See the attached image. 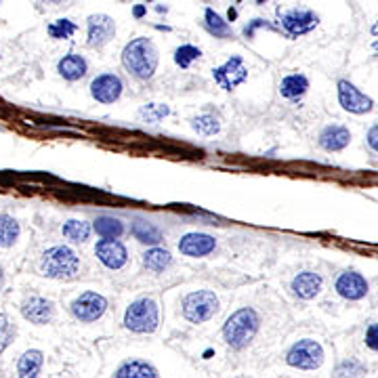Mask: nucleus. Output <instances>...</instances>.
<instances>
[{
	"mask_svg": "<svg viewBox=\"0 0 378 378\" xmlns=\"http://www.w3.org/2000/svg\"><path fill=\"white\" fill-rule=\"evenodd\" d=\"M307 91H309V78L301 72H292L284 76L279 82V95L292 103H298L307 95Z\"/></svg>",
	"mask_w": 378,
	"mask_h": 378,
	"instance_id": "20",
	"label": "nucleus"
},
{
	"mask_svg": "<svg viewBox=\"0 0 378 378\" xmlns=\"http://www.w3.org/2000/svg\"><path fill=\"white\" fill-rule=\"evenodd\" d=\"M334 290L341 298L345 301H351V303H358L362 298L368 296L370 292V284L368 279L360 273V271H353V269H347L343 271L336 282H334Z\"/></svg>",
	"mask_w": 378,
	"mask_h": 378,
	"instance_id": "12",
	"label": "nucleus"
},
{
	"mask_svg": "<svg viewBox=\"0 0 378 378\" xmlns=\"http://www.w3.org/2000/svg\"><path fill=\"white\" fill-rule=\"evenodd\" d=\"M122 91H125V82L114 72H103L91 82V97L103 106L116 103L122 97Z\"/></svg>",
	"mask_w": 378,
	"mask_h": 378,
	"instance_id": "11",
	"label": "nucleus"
},
{
	"mask_svg": "<svg viewBox=\"0 0 378 378\" xmlns=\"http://www.w3.org/2000/svg\"><path fill=\"white\" fill-rule=\"evenodd\" d=\"M139 120L145 125H160L166 116H170V108L166 103H158V101H149L145 106L139 108L137 112Z\"/></svg>",
	"mask_w": 378,
	"mask_h": 378,
	"instance_id": "28",
	"label": "nucleus"
},
{
	"mask_svg": "<svg viewBox=\"0 0 378 378\" xmlns=\"http://www.w3.org/2000/svg\"><path fill=\"white\" fill-rule=\"evenodd\" d=\"M93 232H95L93 225H91L89 221H84V219H70V221H65L63 227H61L63 238L70 240V242H74V244H84V242L91 238Z\"/></svg>",
	"mask_w": 378,
	"mask_h": 378,
	"instance_id": "26",
	"label": "nucleus"
},
{
	"mask_svg": "<svg viewBox=\"0 0 378 378\" xmlns=\"http://www.w3.org/2000/svg\"><path fill=\"white\" fill-rule=\"evenodd\" d=\"M215 251H217V240L204 232H191L179 240V252L189 258H202Z\"/></svg>",
	"mask_w": 378,
	"mask_h": 378,
	"instance_id": "15",
	"label": "nucleus"
},
{
	"mask_svg": "<svg viewBox=\"0 0 378 378\" xmlns=\"http://www.w3.org/2000/svg\"><path fill=\"white\" fill-rule=\"evenodd\" d=\"M286 364L296 370H317L324 364V349L317 341L303 339L288 349Z\"/></svg>",
	"mask_w": 378,
	"mask_h": 378,
	"instance_id": "7",
	"label": "nucleus"
},
{
	"mask_svg": "<svg viewBox=\"0 0 378 378\" xmlns=\"http://www.w3.org/2000/svg\"><path fill=\"white\" fill-rule=\"evenodd\" d=\"M317 145L326 153H339L351 145V130L343 125L324 126L317 134Z\"/></svg>",
	"mask_w": 378,
	"mask_h": 378,
	"instance_id": "16",
	"label": "nucleus"
},
{
	"mask_svg": "<svg viewBox=\"0 0 378 378\" xmlns=\"http://www.w3.org/2000/svg\"><path fill=\"white\" fill-rule=\"evenodd\" d=\"M236 19H238V8L232 6V8L227 11V21H236Z\"/></svg>",
	"mask_w": 378,
	"mask_h": 378,
	"instance_id": "39",
	"label": "nucleus"
},
{
	"mask_svg": "<svg viewBox=\"0 0 378 378\" xmlns=\"http://www.w3.org/2000/svg\"><path fill=\"white\" fill-rule=\"evenodd\" d=\"M15 334H17L15 324H11L6 313H0V353H4L6 347L15 341Z\"/></svg>",
	"mask_w": 378,
	"mask_h": 378,
	"instance_id": "34",
	"label": "nucleus"
},
{
	"mask_svg": "<svg viewBox=\"0 0 378 378\" xmlns=\"http://www.w3.org/2000/svg\"><path fill=\"white\" fill-rule=\"evenodd\" d=\"M275 21L279 32H284L288 38L294 40L313 32L320 25V15L307 6H290V8H277Z\"/></svg>",
	"mask_w": 378,
	"mask_h": 378,
	"instance_id": "5",
	"label": "nucleus"
},
{
	"mask_svg": "<svg viewBox=\"0 0 378 378\" xmlns=\"http://www.w3.org/2000/svg\"><path fill=\"white\" fill-rule=\"evenodd\" d=\"M366 143H368L370 151L378 156V122L368 128V132H366Z\"/></svg>",
	"mask_w": 378,
	"mask_h": 378,
	"instance_id": "36",
	"label": "nucleus"
},
{
	"mask_svg": "<svg viewBox=\"0 0 378 378\" xmlns=\"http://www.w3.org/2000/svg\"><path fill=\"white\" fill-rule=\"evenodd\" d=\"M366 347L370 351H377L378 353V324H370L368 330H366Z\"/></svg>",
	"mask_w": 378,
	"mask_h": 378,
	"instance_id": "35",
	"label": "nucleus"
},
{
	"mask_svg": "<svg viewBox=\"0 0 378 378\" xmlns=\"http://www.w3.org/2000/svg\"><path fill=\"white\" fill-rule=\"evenodd\" d=\"M158 61H160L158 49L145 36L130 40L122 49V65H125L126 72L137 80H149L158 70Z\"/></svg>",
	"mask_w": 378,
	"mask_h": 378,
	"instance_id": "1",
	"label": "nucleus"
},
{
	"mask_svg": "<svg viewBox=\"0 0 378 378\" xmlns=\"http://www.w3.org/2000/svg\"><path fill=\"white\" fill-rule=\"evenodd\" d=\"M364 374H366V366L360 360L349 358V360H345L336 366L332 378H362Z\"/></svg>",
	"mask_w": 378,
	"mask_h": 378,
	"instance_id": "33",
	"label": "nucleus"
},
{
	"mask_svg": "<svg viewBox=\"0 0 378 378\" xmlns=\"http://www.w3.org/2000/svg\"><path fill=\"white\" fill-rule=\"evenodd\" d=\"M132 15H134L137 19H143V17L147 15V4H137V6L132 8Z\"/></svg>",
	"mask_w": 378,
	"mask_h": 378,
	"instance_id": "37",
	"label": "nucleus"
},
{
	"mask_svg": "<svg viewBox=\"0 0 378 378\" xmlns=\"http://www.w3.org/2000/svg\"><path fill=\"white\" fill-rule=\"evenodd\" d=\"M95 256L99 258V263L112 271H120L125 269L126 263H128V251L120 240H108V238H101L97 244H95Z\"/></svg>",
	"mask_w": 378,
	"mask_h": 378,
	"instance_id": "14",
	"label": "nucleus"
},
{
	"mask_svg": "<svg viewBox=\"0 0 378 378\" xmlns=\"http://www.w3.org/2000/svg\"><path fill=\"white\" fill-rule=\"evenodd\" d=\"M172 265V254L162 246H149L143 252V267L151 273H162Z\"/></svg>",
	"mask_w": 378,
	"mask_h": 378,
	"instance_id": "23",
	"label": "nucleus"
},
{
	"mask_svg": "<svg viewBox=\"0 0 378 378\" xmlns=\"http://www.w3.org/2000/svg\"><path fill=\"white\" fill-rule=\"evenodd\" d=\"M2 286H4V271H2V267H0V290H2Z\"/></svg>",
	"mask_w": 378,
	"mask_h": 378,
	"instance_id": "40",
	"label": "nucleus"
},
{
	"mask_svg": "<svg viewBox=\"0 0 378 378\" xmlns=\"http://www.w3.org/2000/svg\"><path fill=\"white\" fill-rule=\"evenodd\" d=\"M370 34H372V38H374V40H372V49H374V53L378 55V21L370 27Z\"/></svg>",
	"mask_w": 378,
	"mask_h": 378,
	"instance_id": "38",
	"label": "nucleus"
},
{
	"mask_svg": "<svg viewBox=\"0 0 378 378\" xmlns=\"http://www.w3.org/2000/svg\"><path fill=\"white\" fill-rule=\"evenodd\" d=\"M204 27L210 36L219 38V40H229L234 38V30L232 23L227 19H223L215 8H206L204 11Z\"/></svg>",
	"mask_w": 378,
	"mask_h": 378,
	"instance_id": "22",
	"label": "nucleus"
},
{
	"mask_svg": "<svg viewBox=\"0 0 378 378\" xmlns=\"http://www.w3.org/2000/svg\"><path fill=\"white\" fill-rule=\"evenodd\" d=\"M172 59H175L177 68H181V70H189L196 61L202 59V49H198L196 44H181V46L175 51Z\"/></svg>",
	"mask_w": 378,
	"mask_h": 378,
	"instance_id": "30",
	"label": "nucleus"
},
{
	"mask_svg": "<svg viewBox=\"0 0 378 378\" xmlns=\"http://www.w3.org/2000/svg\"><path fill=\"white\" fill-rule=\"evenodd\" d=\"M93 229L99 238H108V240H118L122 238L126 232L125 223L116 217H110V215H101L93 221Z\"/></svg>",
	"mask_w": 378,
	"mask_h": 378,
	"instance_id": "24",
	"label": "nucleus"
},
{
	"mask_svg": "<svg viewBox=\"0 0 378 378\" xmlns=\"http://www.w3.org/2000/svg\"><path fill=\"white\" fill-rule=\"evenodd\" d=\"M336 95H339V103L345 112L355 114V116H364L370 114L374 110V101L372 97H368L364 91H360L353 82L349 80H339L336 82Z\"/></svg>",
	"mask_w": 378,
	"mask_h": 378,
	"instance_id": "10",
	"label": "nucleus"
},
{
	"mask_svg": "<svg viewBox=\"0 0 378 378\" xmlns=\"http://www.w3.org/2000/svg\"><path fill=\"white\" fill-rule=\"evenodd\" d=\"M238 2H242V0H238Z\"/></svg>",
	"mask_w": 378,
	"mask_h": 378,
	"instance_id": "43",
	"label": "nucleus"
},
{
	"mask_svg": "<svg viewBox=\"0 0 378 378\" xmlns=\"http://www.w3.org/2000/svg\"><path fill=\"white\" fill-rule=\"evenodd\" d=\"M80 271V256L70 246H53L42 252L40 273L51 279H74Z\"/></svg>",
	"mask_w": 378,
	"mask_h": 378,
	"instance_id": "3",
	"label": "nucleus"
},
{
	"mask_svg": "<svg viewBox=\"0 0 378 378\" xmlns=\"http://www.w3.org/2000/svg\"><path fill=\"white\" fill-rule=\"evenodd\" d=\"M132 236L137 242L141 244H147V246H160L162 240H164V234L160 232V227H156L151 221L143 219V217H137L132 221V227H130Z\"/></svg>",
	"mask_w": 378,
	"mask_h": 378,
	"instance_id": "21",
	"label": "nucleus"
},
{
	"mask_svg": "<svg viewBox=\"0 0 378 378\" xmlns=\"http://www.w3.org/2000/svg\"><path fill=\"white\" fill-rule=\"evenodd\" d=\"M21 234V227L17 223V219L8 217V215H0V248H11L17 244Z\"/></svg>",
	"mask_w": 378,
	"mask_h": 378,
	"instance_id": "29",
	"label": "nucleus"
},
{
	"mask_svg": "<svg viewBox=\"0 0 378 378\" xmlns=\"http://www.w3.org/2000/svg\"><path fill=\"white\" fill-rule=\"evenodd\" d=\"M42 364H44L42 351L30 349V351H25L19 358V362H17V374H19V378H38L40 370H42Z\"/></svg>",
	"mask_w": 378,
	"mask_h": 378,
	"instance_id": "25",
	"label": "nucleus"
},
{
	"mask_svg": "<svg viewBox=\"0 0 378 378\" xmlns=\"http://www.w3.org/2000/svg\"><path fill=\"white\" fill-rule=\"evenodd\" d=\"M114 378H160L156 368L143 360H128L125 362L118 370H116V377Z\"/></svg>",
	"mask_w": 378,
	"mask_h": 378,
	"instance_id": "27",
	"label": "nucleus"
},
{
	"mask_svg": "<svg viewBox=\"0 0 378 378\" xmlns=\"http://www.w3.org/2000/svg\"><path fill=\"white\" fill-rule=\"evenodd\" d=\"M116 36V21L110 15L97 13L87 19V44L91 49L106 46Z\"/></svg>",
	"mask_w": 378,
	"mask_h": 378,
	"instance_id": "13",
	"label": "nucleus"
},
{
	"mask_svg": "<svg viewBox=\"0 0 378 378\" xmlns=\"http://www.w3.org/2000/svg\"><path fill=\"white\" fill-rule=\"evenodd\" d=\"M263 2H267V0H256V4H263Z\"/></svg>",
	"mask_w": 378,
	"mask_h": 378,
	"instance_id": "42",
	"label": "nucleus"
},
{
	"mask_svg": "<svg viewBox=\"0 0 378 378\" xmlns=\"http://www.w3.org/2000/svg\"><path fill=\"white\" fill-rule=\"evenodd\" d=\"M46 2H51V4H63V2H68V0H46Z\"/></svg>",
	"mask_w": 378,
	"mask_h": 378,
	"instance_id": "41",
	"label": "nucleus"
},
{
	"mask_svg": "<svg viewBox=\"0 0 378 378\" xmlns=\"http://www.w3.org/2000/svg\"><path fill=\"white\" fill-rule=\"evenodd\" d=\"M72 315L82 324H93L108 311V298L99 292H82L70 305Z\"/></svg>",
	"mask_w": 378,
	"mask_h": 378,
	"instance_id": "8",
	"label": "nucleus"
},
{
	"mask_svg": "<svg viewBox=\"0 0 378 378\" xmlns=\"http://www.w3.org/2000/svg\"><path fill=\"white\" fill-rule=\"evenodd\" d=\"M191 128L202 137H215L221 130V120L215 114H200L191 118Z\"/></svg>",
	"mask_w": 378,
	"mask_h": 378,
	"instance_id": "31",
	"label": "nucleus"
},
{
	"mask_svg": "<svg viewBox=\"0 0 378 378\" xmlns=\"http://www.w3.org/2000/svg\"><path fill=\"white\" fill-rule=\"evenodd\" d=\"M258 328H260V315L252 307H242L225 320L223 339L232 349L242 351L251 345Z\"/></svg>",
	"mask_w": 378,
	"mask_h": 378,
	"instance_id": "2",
	"label": "nucleus"
},
{
	"mask_svg": "<svg viewBox=\"0 0 378 378\" xmlns=\"http://www.w3.org/2000/svg\"><path fill=\"white\" fill-rule=\"evenodd\" d=\"M76 30H78V25H76L72 19H68V17L55 19V21L49 23V27H46L49 36L55 38V40H70V38L76 34Z\"/></svg>",
	"mask_w": 378,
	"mask_h": 378,
	"instance_id": "32",
	"label": "nucleus"
},
{
	"mask_svg": "<svg viewBox=\"0 0 378 378\" xmlns=\"http://www.w3.org/2000/svg\"><path fill=\"white\" fill-rule=\"evenodd\" d=\"M53 313H55V307L49 298L44 296H27L21 305V315L23 320H27L30 324H36V326H44L53 320Z\"/></svg>",
	"mask_w": 378,
	"mask_h": 378,
	"instance_id": "18",
	"label": "nucleus"
},
{
	"mask_svg": "<svg viewBox=\"0 0 378 378\" xmlns=\"http://www.w3.org/2000/svg\"><path fill=\"white\" fill-rule=\"evenodd\" d=\"M125 328L134 334H153L160 326V307L151 296H141L128 305Z\"/></svg>",
	"mask_w": 378,
	"mask_h": 378,
	"instance_id": "4",
	"label": "nucleus"
},
{
	"mask_svg": "<svg viewBox=\"0 0 378 378\" xmlns=\"http://www.w3.org/2000/svg\"><path fill=\"white\" fill-rule=\"evenodd\" d=\"M147 2H151V0H147Z\"/></svg>",
	"mask_w": 378,
	"mask_h": 378,
	"instance_id": "44",
	"label": "nucleus"
},
{
	"mask_svg": "<svg viewBox=\"0 0 378 378\" xmlns=\"http://www.w3.org/2000/svg\"><path fill=\"white\" fill-rule=\"evenodd\" d=\"M213 80L223 91H234L248 80V65L240 55H232L227 61H223L213 70Z\"/></svg>",
	"mask_w": 378,
	"mask_h": 378,
	"instance_id": "9",
	"label": "nucleus"
},
{
	"mask_svg": "<svg viewBox=\"0 0 378 378\" xmlns=\"http://www.w3.org/2000/svg\"><path fill=\"white\" fill-rule=\"evenodd\" d=\"M219 296L213 290H194L183 296L181 313L189 324H204L219 313Z\"/></svg>",
	"mask_w": 378,
	"mask_h": 378,
	"instance_id": "6",
	"label": "nucleus"
},
{
	"mask_svg": "<svg viewBox=\"0 0 378 378\" xmlns=\"http://www.w3.org/2000/svg\"><path fill=\"white\" fill-rule=\"evenodd\" d=\"M324 288V277L315 271H301L290 282V292L301 301H313Z\"/></svg>",
	"mask_w": 378,
	"mask_h": 378,
	"instance_id": "17",
	"label": "nucleus"
},
{
	"mask_svg": "<svg viewBox=\"0 0 378 378\" xmlns=\"http://www.w3.org/2000/svg\"><path fill=\"white\" fill-rule=\"evenodd\" d=\"M57 72L63 80L68 82H76V80H82L89 72V63L82 55L78 53H68L63 55L59 61H57Z\"/></svg>",
	"mask_w": 378,
	"mask_h": 378,
	"instance_id": "19",
	"label": "nucleus"
}]
</instances>
